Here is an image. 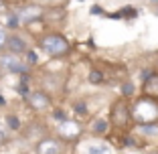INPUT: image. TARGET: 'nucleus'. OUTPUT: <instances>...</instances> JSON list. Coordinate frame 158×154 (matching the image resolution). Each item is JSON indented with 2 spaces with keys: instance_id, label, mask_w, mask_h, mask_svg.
<instances>
[{
  "instance_id": "obj_5",
  "label": "nucleus",
  "mask_w": 158,
  "mask_h": 154,
  "mask_svg": "<svg viewBox=\"0 0 158 154\" xmlns=\"http://www.w3.org/2000/svg\"><path fill=\"white\" fill-rule=\"evenodd\" d=\"M61 142L55 138H45L37 146V154H61Z\"/></svg>"
},
{
  "instance_id": "obj_16",
  "label": "nucleus",
  "mask_w": 158,
  "mask_h": 154,
  "mask_svg": "<svg viewBox=\"0 0 158 154\" xmlns=\"http://www.w3.org/2000/svg\"><path fill=\"white\" fill-rule=\"evenodd\" d=\"M75 110H77V114H81V116H83V114H85V103H77V106H75Z\"/></svg>"
},
{
  "instance_id": "obj_2",
  "label": "nucleus",
  "mask_w": 158,
  "mask_h": 154,
  "mask_svg": "<svg viewBox=\"0 0 158 154\" xmlns=\"http://www.w3.org/2000/svg\"><path fill=\"white\" fill-rule=\"evenodd\" d=\"M132 110L128 107V103L126 102H118V103H114V107H112V124L114 126H118V128H124V126H128L132 122Z\"/></svg>"
},
{
  "instance_id": "obj_7",
  "label": "nucleus",
  "mask_w": 158,
  "mask_h": 154,
  "mask_svg": "<svg viewBox=\"0 0 158 154\" xmlns=\"http://www.w3.org/2000/svg\"><path fill=\"white\" fill-rule=\"evenodd\" d=\"M6 47L10 49V53H12V55H20V53L27 51V43H24L23 37L12 35V37H6Z\"/></svg>"
},
{
  "instance_id": "obj_4",
  "label": "nucleus",
  "mask_w": 158,
  "mask_h": 154,
  "mask_svg": "<svg viewBox=\"0 0 158 154\" xmlns=\"http://www.w3.org/2000/svg\"><path fill=\"white\" fill-rule=\"evenodd\" d=\"M27 99H28V103H31V107L37 110V112H45V110L51 107V99H49L47 94H43V91H31V94L27 95Z\"/></svg>"
},
{
  "instance_id": "obj_12",
  "label": "nucleus",
  "mask_w": 158,
  "mask_h": 154,
  "mask_svg": "<svg viewBox=\"0 0 158 154\" xmlns=\"http://www.w3.org/2000/svg\"><path fill=\"white\" fill-rule=\"evenodd\" d=\"M107 128H110V122H107L106 118H98V120H93V124H91V130L95 132V134H106Z\"/></svg>"
},
{
  "instance_id": "obj_13",
  "label": "nucleus",
  "mask_w": 158,
  "mask_h": 154,
  "mask_svg": "<svg viewBox=\"0 0 158 154\" xmlns=\"http://www.w3.org/2000/svg\"><path fill=\"white\" fill-rule=\"evenodd\" d=\"M87 81H89V83H93V85H102L103 83V73H102V71H98V69H91L87 73Z\"/></svg>"
},
{
  "instance_id": "obj_8",
  "label": "nucleus",
  "mask_w": 158,
  "mask_h": 154,
  "mask_svg": "<svg viewBox=\"0 0 158 154\" xmlns=\"http://www.w3.org/2000/svg\"><path fill=\"white\" fill-rule=\"evenodd\" d=\"M79 132H81V128H79V124H75V122L63 120L59 124V134L63 136V138H73V136H79Z\"/></svg>"
},
{
  "instance_id": "obj_22",
  "label": "nucleus",
  "mask_w": 158,
  "mask_h": 154,
  "mask_svg": "<svg viewBox=\"0 0 158 154\" xmlns=\"http://www.w3.org/2000/svg\"><path fill=\"white\" fill-rule=\"evenodd\" d=\"M79 2H81V0H79Z\"/></svg>"
},
{
  "instance_id": "obj_15",
  "label": "nucleus",
  "mask_w": 158,
  "mask_h": 154,
  "mask_svg": "<svg viewBox=\"0 0 158 154\" xmlns=\"http://www.w3.org/2000/svg\"><path fill=\"white\" fill-rule=\"evenodd\" d=\"M6 37H8V35H6V31H4L2 27H0V49H2V47L6 45Z\"/></svg>"
},
{
  "instance_id": "obj_10",
  "label": "nucleus",
  "mask_w": 158,
  "mask_h": 154,
  "mask_svg": "<svg viewBox=\"0 0 158 154\" xmlns=\"http://www.w3.org/2000/svg\"><path fill=\"white\" fill-rule=\"evenodd\" d=\"M138 132L144 134V136H148V138H158V126L152 124V122H150V124H140Z\"/></svg>"
},
{
  "instance_id": "obj_1",
  "label": "nucleus",
  "mask_w": 158,
  "mask_h": 154,
  "mask_svg": "<svg viewBox=\"0 0 158 154\" xmlns=\"http://www.w3.org/2000/svg\"><path fill=\"white\" fill-rule=\"evenodd\" d=\"M41 47H43V51H45L47 55L61 57V55H65V53L69 51V43L65 41V37L53 33V35H47V37L41 41Z\"/></svg>"
},
{
  "instance_id": "obj_20",
  "label": "nucleus",
  "mask_w": 158,
  "mask_h": 154,
  "mask_svg": "<svg viewBox=\"0 0 158 154\" xmlns=\"http://www.w3.org/2000/svg\"><path fill=\"white\" fill-rule=\"evenodd\" d=\"M4 12V0H0V14Z\"/></svg>"
},
{
  "instance_id": "obj_17",
  "label": "nucleus",
  "mask_w": 158,
  "mask_h": 154,
  "mask_svg": "<svg viewBox=\"0 0 158 154\" xmlns=\"http://www.w3.org/2000/svg\"><path fill=\"white\" fill-rule=\"evenodd\" d=\"M124 91H126V95H130V94H132V85L126 83V85H124Z\"/></svg>"
},
{
  "instance_id": "obj_14",
  "label": "nucleus",
  "mask_w": 158,
  "mask_h": 154,
  "mask_svg": "<svg viewBox=\"0 0 158 154\" xmlns=\"http://www.w3.org/2000/svg\"><path fill=\"white\" fill-rule=\"evenodd\" d=\"M6 124H8L10 130H19V128H20V120L16 116H8V118H6Z\"/></svg>"
},
{
  "instance_id": "obj_9",
  "label": "nucleus",
  "mask_w": 158,
  "mask_h": 154,
  "mask_svg": "<svg viewBox=\"0 0 158 154\" xmlns=\"http://www.w3.org/2000/svg\"><path fill=\"white\" fill-rule=\"evenodd\" d=\"M41 6H27V8H23V12L19 14V19L23 20V23H31V20H37L41 19Z\"/></svg>"
},
{
  "instance_id": "obj_19",
  "label": "nucleus",
  "mask_w": 158,
  "mask_h": 154,
  "mask_svg": "<svg viewBox=\"0 0 158 154\" xmlns=\"http://www.w3.org/2000/svg\"><path fill=\"white\" fill-rule=\"evenodd\" d=\"M28 63H37V55H35V53H28Z\"/></svg>"
},
{
  "instance_id": "obj_18",
  "label": "nucleus",
  "mask_w": 158,
  "mask_h": 154,
  "mask_svg": "<svg viewBox=\"0 0 158 154\" xmlns=\"http://www.w3.org/2000/svg\"><path fill=\"white\" fill-rule=\"evenodd\" d=\"M4 138H6V132H4V128L0 126V142H4Z\"/></svg>"
},
{
  "instance_id": "obj_21",
  "label": "nucleus",
  "mask_w": 158,
  "mask_h": 154,
  "mask_svg": "<svg viewBox=\"0 0 158 154\" xmlns=\"http://www.w3.org/2000/svg\"><path fill=\"white\" fill-rule=\"evenodd\" d=\"M150 2H156V4H158V0H150Z\"/></svg>"
},
{
  "instance_id": "obj_3",
  "label": "nucleus",
  "mask_w": 158,
  "mask_h": 154,
  "mask_svg": "<svg viewBox=\"0 0 158 154\" xmlns=\"http://www.w3.org/2000/svg\"><path fill=\"white\" fill-rule=\"evenodd\" d=\"M0 67L4 71H8V73H23V71L27 69L24 63L19 59V55H12V53L0 57Z\"/></svg>"
},
{
  "instance_id": "obj_11",
  "label": "nucleus",
  "mask_w": 158,
  "mask_h": 154,
  "mask_svg": "<svg viewBox=\"0 0 158 154\" xmlns=\"http://www.w3.org/2000/svg\"><path fill=\"white\" fill-rule=\"evenodd\" d=\"M87 154H110V146L106 142H91L87 146Z\"/></svg>"
},
{
  "instance_id": "obj_6",
  "label": "nucleus",
  "mask_w": 158,
  "mask_h": 154,
  "mask_svg": "<svg viewBox=\"0 0 158 154\" xmlns=\"http://www.w3.org/2000/svg\"><path fill=\"white\" fill-rule=\"evenodd\" d=\"M142 94L146 98H158V73H152L150 77H146L144 85H142Z\"/></svg>"
}]
</instances>
